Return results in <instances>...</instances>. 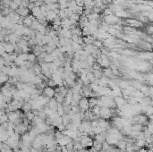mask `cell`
<instances>
[{
    "mask_svg": "<svg viewBox=\"0 0 153 152\" xmlns=\"http://www.w3.org/2000/svg\"><path fill=\"white\" fill-rule=\"evenodd\" d=\"M47 86L51 87V88H54V87L57 86V85L55 84V82H53L51 79H49V80H47Z\"/></svg>",
    "mask_w": 153,
    "mask_h": 152,
    "instance_id": "40",
    "label": "cell"
},
{
    "mask_svg": "<svg viewBox=\"0 0 153 152\" xmlns=\"http://www.w3.org/2000/svg\"><path fill=\"white\" fill-rule=\"evenodd\" d=\"M3 44H4V48H5V52H6L7 54H12V53H14V45L11 44V43L9 42H3Z\"/></svg>",
    "mask_w": 153,
    "mask_h": 152,
    "instance_id": "6",
    "label": "cell"
},
{
    "mask_svg": "<svg viewBox=\"0 0 153 152\" xmlns=\"http://www.w3.org/2000/svg\"><path fill=\"white\" fill-rule=\"evenodd\" d=\"M92 73H93L96 80L99 79V78H101L103 76V73H102L101 70H92Z\"/></svg>",
    "mask_w": 153,
    "mask_h": 152,
    "instance_id": "21",
    "label": "cell"
},
{
    "mask_svg": "<svg viewBox=\"0 0 153 152\" xmlns=\"http://www.w3.org/2000/svg\"><path fill=\"white\" fill-rule=\"evenodd\" d=\"M9 8L11 11H13V12H15L18 8H19V5H17L16 3L14 2V1H12L11 0V2H10V5H9Z\"/></svg>",
    "mask_w": 153,
    "mask_h": 152,
    "instance_id": "23",
    "label": "cell"
},
{
    "mask_svg": "<svg viewBox=\"0 0 153 152\" xmlns=\"http://www.w3.org/2000/svg\"><path fill=\"white\" fill-rule=\"evenodd\" d=\"M91 113L93 114L94 115H96L97 117H99V111H100V108H99V106H95L93 108L90 109Z\"/></svg>",
    "mask_w": 153,
    "mask_h": 152,
    "instance_id": "20",
    "label": "cell"
},
{
    "mask_svg": "<svg viewBox=\"0 0 153 152\" xmlns=\"http://www.w3.org/2000/svg\"><path fill=\"white\" fill-rule=\"evenodd\" d=\"M71 23H70V20L69 18H65L61 20V28L62 29H66V30H70Z\"/></svg>",
    "mask_w": 153,
    "mask_h": 152,
    "instance_id": "8",
    "label": "cell"
},
{
    "mask_svg": "<svg viewBox=\"0 0 153 152\" xmlns=\"http://www.w3.org/2000/svg\"><path fill=\"white\" fill-rule=\"evenodd\" d=\"M71 47H72V48H73V50L74 52L78 51V50H81V49H83L82 45L78 44V43H76V42H73V41L71 42Z\"/></svg>",
    "mask_w": 153,
    "mask_h": 152,
    "instance_id": "19",
    "label": "cell"
},
{
    "mask_svg": "<svg viewBox=\"0 0 153 152\" xmlns=\"http://www.w3.org/2000/svg\"><path fill=\"white\" fill-rule=\"evenodd\" d=\"M86 75H87V78H88V80L89 81V82H94L95 81H96V79H95L94 75H93L92 72H88Z\"/></svg>",
    "mask_w": 153,
    "mask_h": 152,
    "instance_id": "31",
    "label": "cell"
},
{
    "mask_svg": "<svg viewBox=\"0 0 153 152\" xmlns=\"http://www.w3.org/2000/svg\"><path fill=\"white\" fill-rule=\"evenodd\" d=\"M146 30L148 31V33L150 34V35H151L153 32V26L151 25V24H150V25L147 26V28H146Z\"/></svg>",
    "mask_w": 153,
    "mask_h": 152,
    "instance_id": "41",
    "label": "cell"
},
{
    "mask_svg": "<svg viewBox=\"0 0 153 152\" xmlns=\"http://www.w3.org/2000/svg\"><path fill=\"white\" fill-rule=\"evenodd\" d=\"M55 99H56V101H57V103L59 104H62L63 102H64L65 100V97L64 96H62L61 94L60 93H56L55 94Z\"/></svg>",
    "mask_w": 153,
    "mask_h": 152,
    "instance_id": "18",
    "label": "cell"
},
{
    "mask_svg": "<svg viewBox=\"0 0 153 152\" xmlns=\"http://www.w3.org/2000/svg\"><path fill=\"white\" fill-rule=\"evenodd\" d=\"M57 102L56 101V99L55 98H50L49 99V101L47 102V107H48V108H50L51 110H53L54 112H57Z\"/></svg>",
    "mask_w": 153,
    "mask_h": 152,
    "instance_id": "7",
    "label": "cell"
},
{
    "mask_svg": "<svg viewBox=\"0 0 153 152\" xmlns=\"http://www.w3.org/2000/svg\"><path fill=\"white\" fill-rule=\"evenodd\" d=\"M43 94H44L46 97H47V98H54L55 94H56V91H55L54 88L47 86L43 89Z\"/></svg>",
    "mask_w": 153,
    "mask_h": 152,
    "instance_id": "4",
    "label": "cell"
},
{
    "mask_svg": "<svg viewBox=\"0 0 153 152\" xmlns=\"http://www.w3.org/2000/svg\"><path fill=\"white\" fill-rule=\"evenodd\" d=\"M116 146L118 147V150H122V151L125 152V149H126V142H125V140H119L117 143H116Z\"/></svg>",
    "mask_w": 153,
    "mask_h": 152,
    "instance_id": "13",
    "label": "cell"
},
{
    "mask_svg": "<svg viewBox=\"0 0 153 152\" xmlns=\"http://www.w3.org/2000/svg\"><path fill=\"white\" fill-rule=\"evenodd\" d=\"M57 113L58 114L59 116H62V115H64L65 112H64V108H63V105L62 104H57Z\"/></svg>",
    "mask_w": 153,
    "mask_h": 152,
    "instance_id": "24",
    "label": "cell"
},
{
    "mask_svg": "<svg viewBox=\"0 0 153 152\" xmlns=\"http://www.w3.org/2000/svg\"><path fill=\"white\" fill-rule=\"evenodd\" d=\"M9 120H8V116H7V115L5 114V113H4L1 116H0V124H4V123H6V122H8Z\"/></svg>",
    "mask_w": 153,
    "mask_h": 152,
    "instance_id": "30",
    "label": "cell"
},
{
    "mask_svg": "<svg viewBox=\"0 0 153 152\" xmlns=\"http://www.w3.org/2000/svg\"><path fill=\"white\" fill-rule=\"evenodd\" d=\"M101 63H100V66L101 67H104V68H109V65H110V61H109V57H107V58H104V59H101Z\"/></svg>",
    "mask_w": 153,
    "mask_h": 152,
    "instance_id": "17",
    "label": "cell"
},
{
    "mask_svg": "<svg viewBox=\"0 0 153 152\" xmlns=\"http://www.w3.org/2000/svg\"><path fill=\"white\" fill-rule=\"evenodd\" d=\"M59 17H60V19H65V18H67L66 17V12H65V9L64 10H59L58 12V14H57Z\"/></svg>",
    "mask_w": 153,
    "mask_h": 152,
    "instance_id": "35",
    "label": "cell"
},
{
    "mask_svg": "<svg viewBox=\"0 0 153 152\" xmlns=\"http://www.w3.org/2000/svg\"><path fill=\"white\" fill-rule=\"evenodd\" d=\"M132 131H142V128H143V125L141 124H132Z\"/></svg>",
    "mask_w": 153,
    "mask_h": 152,
    "instance_id": "16",
    "label": "cell"
},
{
    "mask_svg": "<svg viewBox=\"0 0 153 152\" xmlns=\"http://www.w3.org/2000/svg\"><path fill=\"white\" fill-rule=\"evenodd\" d=\"M53 61H54V57L52 56L51 54H47L43 59V62H45V63H52Z\"/></svg>",
    "mask_w": 153,
    "mask_h": 152,
    "instance_id": "25",
    "label": "cell"
},
{
    "mask_svg": "<svg viewBox=\"0 0 153 152\" xmlns=\"http://www.w3.org/2000/svg\"><path fill=\"white\" fill-rule=\"evenodd\" d=\"M112 116V111L111 108H107V107H102L100 108V111H99V117L102 119H109Z\"/></svg>",
    "mask_w": 153,
    "mask_h": 152,
    "instance_id": "1",
    "label": "cell"
},
{
    "mask_svg": "<svg viewBox=\"0 0 153 152\" xmlns=\"http://www.w3.org/2000/svg\"><path fill=\"white\" fill-rule=\"evenodd\" d=\"M78 107L80 108L81 111L82 112H84V111H87L88 109H89V100H88L87 98H82L79 101V104H78Z\"/></svg>",
    "mask_w": 153,
    "mask_h": 152,
    "instance_id": "3",
    "label": "cell"
},
{
    "mask_svg": "<svg viewBox=\"0 0 153 152\" xmlns=\"http://www.w3.org/2000/svg\"><path fill=\"white\" fill-rule=\"evenodd\" d=\"M86 62H87V64L89 65V67H91L92 65L96 62V58H95L92 55H89V56H87V57H86Z\"/></svg>",
    "mask_w": 153,
    "mask_h": 152,
    "instance_id": "12",
    "label": "cell"
},
{
    "mask_svg": "<svg viewBox=\"0 0 153 152\" xmlns=\"http://www.w3.org/2000/svg\"><path fill=\"white\" fill-rule=\"evenodd\" d=\"M31 14H32V16H34L36 19L39 18V17L40 16V15H42V14H41V11H40V7H33L32 9L31 10Z\"/></svg>",
    "mask_w": 153,
    "mask_h": 152,
    "instance_id": "10",
    "label": "cell"
},
{
    "mask_svg": "<svg viewBox=\"0 0 153 152\" xmlns=\"http://www.w3.org/2000/svg\"><path fill=\"white\" fill-rule=\"evenodd\" d=\"M103 18H104L103 19L104 22L108 23L109 25H112V24L117 23L118 20H119V18L115 16V14H111V15H104Z\"/></svg>",
    "mask_w": 153,
    "mask_h": 152,
    "instance_id": "2",
    "label": "cell"
},
{
    "mask_svg": "<svg viewBox=\"0 0 153 152\" xmlns=\"http://www.w3.org/2000/svg\"><path fill=\"white\" fill-rule=\"evenodd\" d=\"M92 45H93L95 47H97V48H102V47H103V42H102L101 40H96L92 42Z\"/></svg>",
    "mask_w": 153,
    "mask_h": 152,
    "instance_id": "29",
    "label": "cell"
},
{
    "mask_svg": "<svg viewBox=\"0 0 153 152\" xmlns=\"http://www.w3.org/2000/svg\"><path fill=\"white\" fill-rule=\"evenodd\" d=\"M66 150H67V151L68 152H72L73 150V142L72 141V142H70V143H68L67 145L66 146Z\"/></svg>",
    "mask_w": 153,
    "mask_h": 152,
    "instance_id": "38",
    "label": "cell"
},
{
    "mask_svg": "<svg viewBox=\"0 0 153 152\" xmlns=\"http://www.w3.org/2000/svg\"><path fill=\"white\" fill-rule=\"evenodd\" d=\"M103 14H104V15H111V14H114L109 7H106V8L103 10Z\"/></svg>",
    "mask_w": 153,
    "mask_h": 152,
    "instance_id": "39",
    "label": "cell"
},
{
    "mask_svg": "<svg viewBox=\"0 0 153 152\" xmlns=\"http://www.w3.org/2000/svg\"><path fill=\"white\" fill-rule=\"evenodd\" d=\"M17 58L21 59L22 61H27L28 60V54L27 53H21L20 55H18Z\"/></svg>",
    "mask_w": 153,
    "mask_h": 152,
    "instance_id": "33",
    "label": "cell"
},
{
    "mask_svg": "<svg viewBox=\"0 0 153 152\" xmlns=\"http://www.w3.org/2000/svg\"><path fill=\"white\" fill-rule=\"evenodd\" d=\"M2 5V0H0V5Z\"/></svg>",
    "mask_w": 153,
    "mask_h": 152,
    "instance_id": "45",
    "label": "cell"
},
{
    "mask_svg": "<svg viewBox=\"0 0 153 152\" xmlns=\"http://www.w3.org/2000/svg\"><path fill=\"white\" fill-rule=\"evenodd\" d=\"M27 61L31 62L32 64H34L36 61H37V56L33 54V53H28V60Z\"/></svg>",
    "mask_w": 153,
    "mask_h": 152,
    "instance_id": "27",
    "label": "cell"
},
{
    "mask_svg": "<svg viewBox=\"0 0 153 152\" xmlns=\"http://www.w3.org/2000/svg\"><path fill=\"white\" fill-rule=\"evenodd\" d=\"M69 19H71V20H73V21H76V22H79V19H80V15L78 14H74L73 13L72 15H71V17Z\"/></svg>",
    "mask_w": 153,
    "mask_h": 152,
    "instance_id": "37",
    "label": "cell"
},
{
    "mask_svg": "<svg viewBox=\"0 0 153 152\" xmlns=\"http://www.w3.org/2000/svg\"><path fill=\"white\" fill-rule=\"evenodd\" d=\"M24 116H25V118L28 120V121L31 122L33 120V118H34V116H35V115H34V114L32 113V111H30V112L25 113Z\"/></svg>",
    "mask_w": 153,
    "mask_h": 152,
    "instance_id": "28",
    "label": "cell"
},
{
    "mask_svg": "<svg viewBox=\"0 0 153 152\" xmlns=\"http://www.w3.org/2000/svg\"><path fill=\"white\" fill-rule=\"evenodd\" d=\"M57 2H58V0H51L52 4H55V3H57Z\"/></svg>",
    "mask_w": 153,
    "mask_h": 152,
    "instance_id": "43",
    "label": "cell"
},
{
    "mask_svg": "<svg viewBox=\"0 0 153 152\" xmlns=\"http://www.w3.org/2000/svg\"><path fill=\"white\" fill-rule=\"evenodd\" d=\"M22 109L23 110L24 113L30 112V111H31V105L29 103V102H25V103L23 104V106H22Z\"/></svg>",
    "mask_w": 153,
    "mask_h": 152,
    "instance_id": "22",
    "label": "cell"
},
{
    "mask_svg": "<svg viewBox=\"0 0 153 152\" xmlns=\"http://www.w3.org/2000/svg\"><path fill=\"white\" fill-rule=\"evenodd\" d=\"M71 111L74 114H77V113L81 112V109L78 106H73V107H71Z\"/></svg>",
    "mask_w": 153,
    "mask_h": 152,
    "instance_id": "36",
    "label": "cell"
},
{
    "mask_svg": "<svg viewBox=\"0 0 153 152\" xmlns=\"http://www.w3.org/2000/svg\"><path fill=\"white\" fill-rule=\"evenodd\" d=\"M41 40H42V44L43 45H47V43L51 40V38H50V36H48V35H44Z\"/></svg>",
    "mask_w": 153,
    "mask_h": 152,
    "instance_id": "32",
    "label": "cell"
},
{
    "mask_svg": "<svg viewBox=\"0 0 153 152\" xmlns=\"http://www.w3.org/2000/svg\"><path fill=\"white\" fill-rule=\"evenodd\" d=\"M80 80L82 81V82H83V85H88L89 86V81L88 80L87 78V75L84 74V73H83V74H80Z\"/></svg>",
    "mask_w": 153,
    "mask_h": 152,
    "instance_id": "15",
    "label": "cell"
},
{
    "mask_svg": "<svg viewBox=\"0 0 153 152\" xmlns=\"http://www.w3.org/2000/svg\"><path fill=\"white\" fill-rule=\"evenodd\" d=\"M61 20L62 19H60V17L57 15L56 18L53 20V25H58V26H61Z\"/></svg>",
    "mask_w": 153,
    "mask_h": 152,
    "instance_id": "34",
    "label": "cell"
},
{
    "mask_svg": "<svg viewBox=\"0 0 153 152\" xmlns=\"http://www.w3.org/2000/svg\"><path fill=\"white\" fill-rule=\"evenodd\" d=\"M3 30V27H2V25H1V24H0V31H1V30Z\"/></svg>",
    "mask_w": 153,
    "mask_h": 152,
    "instance_id": "44",
    "label": "cell"
},
{
    "mask_svg": "<svg viewBox=\"0 0 153 152\" xmlns=\"http://www.w3.org/2000/svg\"><path fill=\"white\" fill-rule=\"evenodd\" d=\"M36 31L39 33H41V34H43V35H45V34H46V25H43V24L40 23V25H39L38 29H37Z\"/></svg>",
    "mask_w": 153,
    "mask_h": 152,
    "instance_id": "26",
    "label": "cell"
},
{
    "mask_svg": "<svg viewBox=\"0 0 153 152\" xmlns=\"http://www.w3.org/2000/svg\"><path fill=\"white\" fill-rule=\"evenodd\" d=\"M57 16V14H56L54 10H49V11H47V15H46V19H47V21H51L53 22L56 17Z\"/></svg>",
    "mask_w": 153,
    "mask_h": 152,
    "instance_id": "9",
    "label": "cell"
},
{
    "mask_svg": "<svg viewBox=\"0 0 153 152\" xmlns=\"http://www.w3.org/2000/svg\"><path fill=\"white\" fill-rule=\"evenodd\" d=\"M8 81H9V77H8V75L0 73V85L5 84L6 82H8Z\"/></svg>",
    "mask_w": 153,
    "mask_h": 152,
    "instance_id": "11",
    "label": "cell"
},
{
    "mask_svg": "<svg viewBox=\"0 0 153 152\" xmlns=\"http://www.w3.org/2000/svg\"><path fill=\"white\" fill-rule=\"evenodd\" d=\"M88 100H89V109H91L93 107L97 106V103H98V98H88Z\"/></svg>",
    "mask_w": 153,
    "mask_h": 152,
    "instance_id": "14",
    "label": "cell"
},
{
    "mask_svg": "<svg viewBox=\"0 0 153 152\" xmlns=\"http://www.w3.org/2000/svg\"><path fill=\"white\" fill-rule=\"evenodd\" d=\"M57 128H58V131H63L64 130H66V126H65V125H64L63 124H59L58 126H57Z\"/></svg>",
    "mask_w": 153,
    "mask_h": 152,
    "instance_id": "42",
    "label": "cell"
},
{
    "mask_svg": "<svg viewBox=\"0 0 153 152\" xmlns=\"http://www.w3.org/2000/svg\"><path fill=\"white\" fill-rule=\"evenodd\" d=\"M17 14H19L21 17H26L28 16L29 14H30V10L27 8V7H19L18 9L15 11Z\"/></svg>",
    "mask_w": 153,
    "mask_h": 152,
    "instance_id": "5",
    "label": "cell"
}]
</instances>
